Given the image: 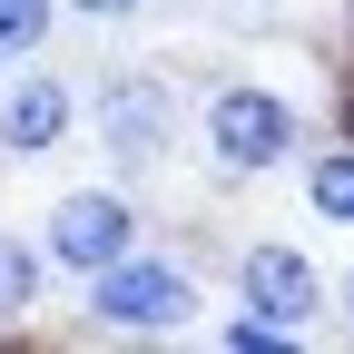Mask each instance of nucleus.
<instances>
[{
	"instance_id": "nucleus-1",
	"label": "nucleus",
	"mask_w": 354,
	"mask_h": 354,
	"mask_svg": "<svg viewBox=\"0 0 354 354\" xmlns=\"http://www.w3.org/2000/svg\"><path fill=\"white\" fill-rule=\"evenodd\" d=\"M187 148L207 158L216 187H256V177L295 167L315 148V118L286 79H256V69H216L187 88Z\"/></svg>"
},
{
	"instance_id": "nucleus-2",
	"label": "nucleus",
	"mask_w": 354,
	"mask_h": 354,
	"mask_svg": "<svg viewBox=\"0 0 354 354\" xmlns=\"http://www.w3.org/2000/svg\"><path fill=\"white\" fill-rule=\"evenodd\" d=\"M79 325L88 335H197L207 325V276H197L187 246L138 236L99 276H79Z\"/></svg>"
},
{
	"instance_id": "nucleus-3",
	"label": "nucleus",
	"mask_w": 354,
	"mask_h": 354,
	"mask_svg": "<svg viewBox=\"0 0 354 354\" xmlns=\"http://www.w3.org/2000/svg\"><path fill=\"white\" fill-rule=\"evenodd\" d=\"M88 138H99L109 177H158L187 148V79L177 69H99L88 79Z\"/></svg>"
},
{
	"instance_id": "nucleus-4",
	"label": "nucleus",
	"mask_w": 354,
	"mask_h": 354,
	"mask_svg": "<svg viewBox=\"0 0 354 354\" xmlns=\"http://www.w3.org/2000/svg\"><path fill=\"white\" fill-rule=\"evenodd\" d=\"M148 236V207L128 177H79V187H59L50 207H39V256H50V276H99L109 256H128Z\"/></svg>"
},
{
	"instance_id": "nucleus-5",
	"label": "nucleus",
	"mask_w": 354,
	"mask_h": 354,
	"mask_svg": "<svg viewBox=\"0 0 354 354\" xmlns=\"http://www.w3.org/2000/svg\"><path fill=\"white\" fill-rule=\"evenodd\" d=\"M227 295L256 305V315H276V325H295V335L335 325V276H325L295 236H246V246L227 256Z\"/></svg>"
},
{
	"instance_id": "nucleus-6",
	"label": "nucleus",
	"mask_w": 354,
	"mask_h": 354,
	"mask_svg": "<svg viewBox=\"0 0 354 354\" xmlns=\"http://www.w3.org/2000/svg\"><path fill=\"white\" fill-rule=\"evenodd\" d=\"M79 128H88V88L69 69H50V50L0 79V158H20V167L30 158H59Z\"/></svg>"
},
{
	"instance_id": "nucleus-7",
	"label": "nucleus",
	"mask_w": 354,
	"mask_h": 354,
	"mask_svg": "<svg viewBox=\"0 0 354 354\" xmlns=\"http://www.w3.org/2000/svg\"><path fill=\"white\" fill-rule=\"evenodd\" d=\"M295 167H305L295 177V187H305V216H325V227L354 236V128H344V138H315Z\"/></svg>"
},
{
	"instance_id": "nucleus-8",
	"label": "nucleus",
	"mask_w": 354,
	"mask_h": 354,
	"mask_svg": "<svg viewBox=\"0 0 354 354\" xmlns=\"http://www.w3.org/2000/svg\"><path fill=\"white\" fill-rule=\"evenodd\" d=\"M50 256H39V236H10V227H0V335H10V325H30L39 315V305H50Z\"/></svg>"
},
{
	"instance_id": "nucleus-9",
	"label": "nucleus",
	"mask_w": 354,
	"mask_h": 354,
	"mask_svg": "<svg viewBox=\"0 0 354 354\" xmlns=\"http://www.w3.org/2000/svg\"><path fill=\"white\" fill-rule=\"evenodd\" d=\"M50 30H59V0H0V59H39L50 50Z\"/></svg>"
},
{
	"instance_id": "nucleus-10",
	"label": "nucleus",
	"mask_w": 354,
	"mask_h": 354,
	"mask_svg": "<svg viewBox=\"0 0 354 354\" xmlns=\"http://www.w3.org/2000/svg\"><path fill=\"white\" fill-rule=\"evenodd\" d=\"M216 344H227V354H295L305 335L276 325V315H256V305H227V315H216Z\"/></svg>"
},
{
	"instance_id": "nucleus-11",
	"label": "nucleus",
	"mask_w": 354,
	"mask_h": 354,
	"mask_svg": "<svg viewBox=\"0 0 354 354\" xmlns=\"http://www.w3.org/2000/svg\"><path fill=\"white\" fill-rule=\"evenodd\" d=\"M138 10H148V0H59V20H88V30H118Z\"/></svg>"
},
{
	"instance_id": "nucleus-12",
	"label": "nucleus",
	"mask_w": 354,
	"mask_h": 354,
	"mask_svg": "<svg viewBox=\"0 0 354 354\" xmlns=\"http://www.w3.org/2000/svg\"><path fill=\"white\" fill-rule=\"evenodd\" d=\"M335 325H344V335H354V256H344V266H335Z\"/></svg>"
}]
</instances>
